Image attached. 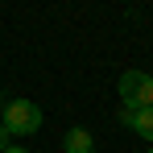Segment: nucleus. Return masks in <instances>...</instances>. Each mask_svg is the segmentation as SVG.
<instances>
[{
  "mask_svg": "<svg viewBox=\"0 0 153 153\" xmlns=\"http://www.w3.org/2000/svg\"><path fill=\"white\" fill-rule=\"evenodd\" d=\"M116 91H120V103H124L128 112L153 108V75L149 71H124L120 83H116Z\"/></svg>",
  "mask_w": 153,
  "mask_h": 153,
  "instance_id": "1",
  "label": "nucleus"
},
{
  "mask_svg": "<svg viewBox=\"0 0 153 153\" xmlns=\"http://www.w3.org/2000/svg\"><path fill=\"white\" fill-rule=\"evenodd\" d=\"M4 132L8 137H29V132H37L42 128V108L33 100H8V108H4Z\"/></svg>",
  "mask_w": 153,
  "mask_h": 153,
  "instance_id": "2",
  "label": "nucleus"
},
{
  "mask_svg": "<svg viewBox=\"0 0 153 153\" xmlns=\"http://www.w3.org/2000/svg\"><path fill=\"white\" fill-rule=\"evenodd\" d=\"M120 124L132 128L141 141H149V145H153V108H141V112H128V108H120Z\"/></svg>",
  "mask_w": 153,
  "mask_h": 153,
  "instance_id": "3",
  "label": "nucleus"
},
{
  "mask_svg": "<svg viewBox=\"0 0 153 153\" xmlns=\"http://www.w3.org/2000/svg\"><path fill=\"white\" fill-rule=\"evenodd\" d=\"M62 153H95V137H91V128H66V137H62Z\"/></svg>",
  "mask_w": 153,
  "mask_h": 153,
  "instance_id": "4",
  "label": "nucleus"
},
{
  "mask_svg": "<svg viewBox=\"0 0 153 153\" xmlns=\"http://www.w3.org/2000/svg\"><path fill=\"white\" fill-rule=\"evenodd\" d=\"M8 149V132H4V124H0V153Z\"/></svg>",
  "mask_w": 153,
  "mask_h": 153,
  "instance_id": "5",
  "label": "nucleus"
},
{
  "mask_svg": "<svg viewBox=\"0 0 153 153\" xmlns=\"http://www.w3.org/2000/svg\"><path fill=\"white\" fill-rule=\"evenodd\" d=\"M4 153H29V149H25V145H8Z\"/></svg>",
  "mask_w": 153,
  "mask_h": 153,
  "instance_id": "6",
  "label": "nucleus"
},
{
  "mask_svg": "<svg viewBox=\"0 0 153 153\" xmlns=\"http://www.w3.org/2000/svg\"><path fill=\"white\" fill-rule=\"evenodd\" d=\"M149 75H153V71H149Z\"/></svg>",
  "mask_w": 153,
  "mask_h": 153,
  "instance_id": "7",
  "label": "nucleus"
},
{
  "mask_svg": "<svg viewBox=\"0 0 153 153\" xmlns=\"http://www.w3.org/2000/svg\"><path fill=\"white\" fill-rule=\"evenodd\" d=\"M149 153H153V149H149Z\"/></svg>",
  "mask_w": 153,
  "mask_h": 153,
  "instance_id": "8",
  "label": "nucleus"
}]
</instances>
